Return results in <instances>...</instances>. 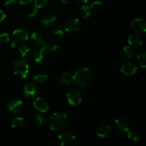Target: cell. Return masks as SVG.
<instances>
[{
	"label": "cell",
	"mask_w": 146,
	"mask_h": 146,
	"mask_svg": "<svg viewBox=\"0 0 146 146\" xmlns=\"http://www.w3.org/2000/svg\"><path fill=\"white\" fill-rule=\"evenodd\" d=\"M93 74L88 68H79L72 76V84L78 88H86L91 83Z\"/></svg>",
	"instance_id": "1"
},
{
	"label": "cell",
	"mask_w": 146,
	"mask_h": 146,
	"mask_svg": "<svg viewBox=\"0 0 146 146\" xmlns=\"http://www.w3.org/2000/svg\"><path fill=\"white\" fill-rule=\"evenodd\" d=\"M68 123L67 115L64 113L56 112L50 118V128L54 132H60L66 127Z\"/></svg>",
	"instance_id": "2"
},
{
	"label": "cell",
	"mask_w": 146,
	"mask_h": 146,
	"mask_svg": "<svg viewBox=\"0 0 146 146\" xmlns=\"http://www.w3.org/2000/svg\"><path fill=\"white\" fill-rule=\"evenodd\" d=\"M12 69L14 74L19 78H25L29 71V66L25 59L20 58L13 63Z\"/></svg>",
	"instance_id": "3"
},
{
	"label": "cell",
	"mask_w": 146,
	"mask_h": 146,
	"mask_svg": "<svg viewBox=\"0 0 146 146\" xmlns=\"http://www.w3.org/2000/svg\"><path fill=\"white\" fill-rule=\"evenodd\" d=\"M58 140L61 145L71 146L75 143L76 137L71 133L64 132L58 135Z\"/></svg>",
	"instance_id": "4"
},
{
	"label": "cell",
	"mask_w": 146,
	"mask_h": 146,
	"mask_svg": "<svg viewBox=\"0 0 146 146\" xmlns=\"http://www.w3.org/2000/svg\"><path fill=\"white\" fill-rule=\"evenodd\" d=\"M66 98L68 103L74 106L79 105L81 102V99H82L81 93L77 90L68 91L66 94Z\"/></svg>",
	"instance_id": "5"
},
{
	"label": "cell",
	"mask_w": 146,
	"mask_h": 146,
	"mask_svg": "<svg viewBox=\"0 0 146 146\" xmlns=\"http://www.w3.org/2000/svg\"><path fill=\"white\" fill-rule=\"evenodd\" d=\"M131 28L134 32L143 34L146 31V23L143 19H135L131 23Z\"/></svg>",
	"instance_id": "6"
},
{
	"label": "cell",
	"mask_w": 146,
	"mask_h": 146,
	"mask_svg": "<svg viewBox=\"0 0 146 146\" xmlns=\"http://www.w3.org/2000/svg\"><path fill=\"white\" fill-rule=\"evenodd\" d=\"M80 28V21L78 19L76 18H71L69 19L68 21L66 22L64 25V29L66 32L70 33H75L78 31Z\"/></svg>",
	"instance_id": "7"
},
{
	"label": "cell",
	"mask_w": 146,
	"mask_h": 146,
	"mask_svg": "<svg viewBox=\"0 0 146 146\" xmlns=\"http://www.w3.org/2000/svg\"><path fill=\"white\" fill-rule=\"evenodd\" d=\"M115 127L117 129L121 132L126 133L128 132L131 129V125H130V122L127 118H123V117H121L115 120Z\"/></svg>",
	"instance_id": "8"
},
{
	"label": "cell",
	"mask_w": 146,
	"mask_h": 146,
	"mask_svg": "<svg viewBox=\"0 0 146 146\" xmlns=\"http://www.w3.org/2000/svg\"><path fill=\"white\" fill-rule=\"evenodd\" d=\"M38 92V87L34 83H28L24 86V94L27 98H34Z\"/></svg>",
	"instance_id": "9"
},
{
	"label": "cell",
	"mask_w": 146,
	"mask_h": 146,
	"mask_svg": "<svg viewBox=\"0 0 146 146\" xmlns=\"http://www.w3.org/2000/svg\"><path fill=\"white\" fill-rule=\"evenodd\" d=\"M7 106L11 112L15 114L21 112L24 109V104L22 101L18 99H14L10 101L8 103Z\"/></svg>",
	"instance_id": "10"
},
{
	"label": "cell",
	"mask_w": 146,
	"mask_h": 146,
	"mask_svg": "<svg viewBox=\"0 0 146 146\" xmlns=\"http://www.w3.org/2000/svg\"><path fill=\"white\" fill-rule=\"evenodd\" d=\"M12 37L17 42H23L29 38V34L24 29H17L12 33Z\"/></svg>",
	"instance_id": "11"
},
{
	"label": "cell",
	"mask_w": 146,
	"mask_h": 146,
	"mask_svg": "<svg viewBox=\"0 0 146 146\" xmlns=\"http://www.w3.org/2000/svg\"><path fill=\"white\" fill-rule=\"evenodd\" d=\"M34 106L37 111L41 113H46L49 108L48 102L46 99L43 98H37L34 101Z\"/></svg>",
	"instance_id": "12"
},
{
	"label": "cell",
	"mask_w": 146,
	"mask_h": 146,
	"mask_svg": "<svg viewBox=\"0 0 146 146\" xmlns=\"http://www.w3.org/2000/svg\"><path fill=\"white\" fill-rule=\"evenodd\" d=\"M30 42L34 46L38 48V47H42L44 46V44H45V40L41 34L37 32H34L30 36Z\"/></svg>",
	"instance_id": "13"
},
{
	"label": "cell",
	"mask_w": 146,
	"mask_h": 146,
	"mask_svg": "<svg viewBox=\"0 0 146 146\" xmlns=\"http://www.w3.org/2000/svg\"><path fill=\"white\" fill-rule=\"evenodd\" d=\"M56 19V14L53 11H48L44 15V17L41 19V24L43 27H48L51 26Z\"/></svg>",
	"instance_id": "14"
},
{
	"label": "cell",
	"mask_w": 146,
	"mask_h": 146,
	"mask_svg": "<svg viewBox=\"0 0 146 146\" xmlns=\"http://www.w3.org/2000/svg\"><path fill=\"white\" fill-rule=\"evenodd\" d=\"M137 66L131 63H125L123 64L121 67V72L126 76H132L136 73Z\"/></svg>",
	"instance_id": "15"
},
{
	"label": "cell",
	"mask_w": 146,
	"mask_h": 146,
	"mask_svg": "<svg viewBox=\"0 0 146 146\" xmlns=\"http://www.w3.org/2000/svg\"><path fill=\"white\" fill-rule=\"evenodd\" d=\"M44 51H43L42 47H38L33 50L32 52L30 54L31 58L35 63L41 62V60L44 58Z\"/></svg>",
	"instance_id": "16"
},
{
	"label": "cell",
	"mask_w": 146,
	"mask_h": 146,
	"mask_svg": "<svg viewBox=\"0 0 146 146\" xmlns=\"http://www.w3.org/2000/svg\"><path fill=\"white\" fill-rule=\"evenodd\" d=\"M58 44L54 41H48L45 42L44 46H42V49L44 53H47V54H51V53L54 52L58 49Z\"/></svg>",
	"instance_id": "17"
},
{
	"label": "cell",
	"mask_w": 146,
	"mask_h": 146,
	"mask_svg": "<svg viewBox=\"0 0 146 146\" xmlns=\"http://www.w3.org/2000/svg\"><path fill=\"white\" fill-rule=\"evenodd\" d=\"M111 131V128L109 125H102L97 129L96 135L100 138H106L110 135Z\"/></svg>",
	"instance_id": "18"
},
{
	"label": "cell",
	"mask_w": 146,
	"mask_h": 146,
	"mask_svg": "<svg viewBox=\"0 0 146 146\" xmlns=\"http://www.w3.org/2000/svg\"><path fill=\"white\" fill-rule=\"evenodd\" d=\"M128 44L131 46L135 47H139L143 45V41L141 38L139 36L136 35V34H131L129 37H128Z\"/></svg>",
	"instance_id": "19"
},
{
	"label": "cell",
	"mask_w": 146,
	"mask_h": 146,
	"mask_svg": "<svg viewBox=\"0 0 146 146\" xmlns=\"http://www.w3.org/2000/svg\"><path fill=\"white\" fill-rule=\"evenodd\" d=\"M136 64L141 68H145L146 67V54L145 52H141L138 54L136 56Z\"/></svg>",
	"instance_id": "20"
},
{
	"label": "cell",
	"mask_w": 146,
	"mask_h": 146,
	"mask_svg": "<svg viewBox=\"0 0 146 146\" xmlns=\"http://www.w3.org/2000/svg\"><path fill=\"white\" fill-rule=\"evenodd\" d=\"M59 80L64 85H69L72 82V76L69 73L64 72L60 76Z\"/></svg>",
	"instance_id": "21"
},
{
	"label": "cell",
	"mask_w": 146,
	"mask_h": 146,
	"mask_svg": "<svg viewBox=\"0 0 146 146\" xmlns=\"http://www.w3.org/2000/svg\"><path fill=\"white\" fill-rule=\"evenodd\" d=\"M79 16L82 19H85L91 15V8L87 5H83L79 10Z\"/></svg>",
	"instance_id": "22"
},
{
	"label": "cell",
	"mask_w": 146,
	"mask_h": 146,
	"mask_svg": "<svg viewBox=\"0 0 146 146\" xmlns=\"http://www.w3.org/2000/svg\"><path fill=\"white\" fill-rule=\"evenodd\" d=\"M34 120H35L36 123L38 125H45L48 123V120H47L46 116L42 113L36 114L35 117H34Z\"/></svg>",
	"instance_id": "23"
},
{
	"label": "cell",
	"mask_w": 146,
	"mask_h": 146,
	"mask_svg": "<svg viewBox=\"0 0 146 146\" xmlns=\"http://www.w3.org/2000/svg\"><path fill=\"white\" fill-rule=\"evenodd\" d=\"M24 124V118H21V117H17V118H14L12 121V122H11V127H12L13 128L18 129V128H21V127H23Z\"/></svg>",
	"instance_id": "24"
},
{
	"label": "cell",
	"mask_w": 146,
	"mask_h": 146,
	"mask_svg": "<svg viewBox=\"0 0 146 146\" xmlns=\"http://www.w3.org/2000/svg\"><path fill=\"white\" fill-rule=\"evenodd\" d=\"M123 52L128 58H132L135 56V51L130 46H125L123 48Z\"/></svg>",
	"instance_id": "25"
},
{
	"label": "cell",
	"mask_w": 146,
	"mask_h": 146,
	"mask_svg": "<svg viewBox=\"0 0 146 146\" xmlns=\"http://www.w3.org/2000/svg\"><path fill=\"white\" fill-rule=\"evenodd\" d=\"M19 51L20 54L23 58H26L30 54V48L26 44H22L20 46L19 48Z\"/></svg>",
	"instance_id": "26"
},
{
	"label": "cell",
	"mask_w": 146,
	"mask_h": 146,
	"mask_svg": "<svg viewBox=\"0 0 146 146\" xmlns=\"http://www.w3.org/2000/svg\"><path fill=\"white\" fill-rule=\"evenodd\" d=\"M34 80L38 83H44L48 80V75L45 74H36L34 76Z\"/></svg>",
	"instance_id": "27"
},
{
	"label": "cell",
	"mask_w": 146,
	"mask_h": 146,
	"mask_svg": "<svg viewBox=\"0 0 146 146\" xmlns=\"http://www.w3.org/2000/svg\"><path fill=\"white\" fill-rule=\"evenodd\" d=\"M128 138L133 142H138L140 140V135L137 131H132L128 132Z\"/></svg>",
	"instance_id": "28"
},
{
	"label": "cell",
	"mask_w": 146,
	"mask_h": 146,
	"mask_svg": "<svg viewBox=\"0 0 146 146\" xmlns=\"http://www.w3.org/2000/svg\"><path fill=\"white\" fill-rule=\"evenodd\" d=\"M51 33L58 36H63L64 34V30L60 26H55L51 29Z\"/></svg>",
	"instance_id": "29"
},
{
	"label": "cell",
	"mask_w": 146,
	"mask_h": 146,
	"mask_svg": "<svg viewBox=\"0 0 146 146\" xmlns=\"http://www.w3.org/2000/svg\"><path fill=\"white\" fill-rule=\"evenodd\" d=\"M48 0H35L34 1V6L37 9L44 8L48 5Z\"/></svg>",
	"instance_id": "30"
},
{
	"label": "cell",
	"mask_w": 146,
	"mask_h": 146,
	"mask_svg": "<svg viewBox=\"0 0 146 146\" xmlns=\"http://www.w3.org/2000/svg\"><path fill=\"white\" fill-rule=\"evenodd\" d=\"M9 41V36L7 33L0 31V43H7Z\"/></svg>",
	"instance_id": "31"
},
{
	"label": "cell",
	"mask_w": 146,
	"mask_h": 146,
	"mask_svg": "<svg viewBox=\"0 0 146 146\" xmlns=\"http://www.w3.org/2000/svg\"><path fill=\"white\" fill-rule=\"evenodd\" d=\"M15 5H16V0H7V1L4 3V6H5L7 8H9V9L13 8Z\"/></svg>",
	"instance_id": "32"
},
{
	"label": "cell",
	"mask_w": 146,
	"mask_h": 146,
	"mask_svg": "<svg viewBox=\"0 0 146 146\" xmlns=\"http://www.w3.org/2000/svg\"><path fill=\"white\" fill-rule=\"evenodd\" d=\"M38 14V9L37 8H34L31 9L28 13V15L30 18H34V17H36V15Z\"/></svg>",
	"instance_id": "33"
},
{
	"label": "cell",
	"mask_w": 146,
	"mask_h": 146,
	"mask_svg": "<svg viewBox=\"0 0 146 146\" xmlns=\"http://www.w3.org/2000/svg\"><path fill=\"white\" fill-rule=\"evenodd\" d=\"M101 3L99 1H98V0H96V1H94V2L91 4L90 8L91 9H98L101 7Z\"/></svg>",
	"instance_id": "34"
},
{
	"label": "cell",
	"mask_w": 146,
	"mask_h": 146,
	"mask_svg": "<svg viewBox=\"0 0 146 146\" xmlns=\"http://www.w3.org/2000/svg\"><path fill=\"white\" fill-rule=\"evenodd\" d=\"M5 17H6V15L5 14H4V12L2 11V10L0 9V23L2 22V21L5 19Z\"/></svg>",
	"instance_id": "35"
},
{
	"label": "cell",
	"mask_w": 146,
	"mask_h": 146,
	"mask_svg": "<svg viewBox=\"0 0 146 146\" xmlns=\"http://www.w3.org/2000/svg\"><path fill=\"white\" fill-rule=\"evenodd\" d=\"M18 2L21 4H29L30 2H31L32 0H17Z\"/></svg>",
	"instance_id": "36"
},
{
	"label": "cell",
	"mask_w": 146,
	"mask_h": 146,
	"mask_svg": "<svg viewBox=\"0 0 146 146\" xmlns=\"http://www.w3.org/2000/svg\"><path fill=\"white\" fill-rule=\"evenodd\" d=\"M78 2L81 3V4H86L88 1V0H76Z\"/></svg>",
	"instance_id": "37"
},
{
	"label": "cell",
	"mask_w": 146,
	"mask_h": 146,
	"mask_svg": "<svg viewBox=\"0 0 146 146\" xmlns=\"http://www.w3.org/2000/svg\"><path fill=\"white\" fill-rule=\"evenodd\" d=\"M70 1H71V0H61V2H62L63 4H68V3L70 2Z\"/></svg>",
	"instance_id": "38"
},
{
	"label": "cell",
	"mask_w": 146,
	"mask_h": 146,
	"mask_svg": "<svg viewBox=\"0 0 146 146\" xmlns=\"http://www.w3.org/2000/svg\"><path fill=\"white\" fill-rule=\"evenodd\" d=\"M16 46V44H15V43L14 42H11V47H12V48H14V47Z\"/></svg>",
	"instance_id": "39"
}]
</instances>
